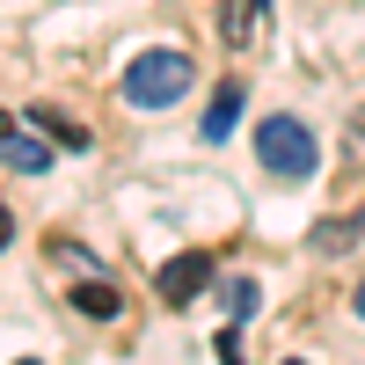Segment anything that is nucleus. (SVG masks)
Instances as JSON below:
<instances>
[{
	"mask_svg": "<svg viewBox=\"0 0 365 365\" xmlns=\"http://www.w3.org/2000/svg\"><path fill=\"white\" fill-rule=\"evenodd\" d=\"M256 161L278 175V182H307V175L322 168V146H314V132L299 125V117L278 110V117H263V125H256Z\"/></svg>",
	"mask_w": 365,
	"mask_h": 365,
	"instance_id": "f257e3e1",
	"label": "nucleus"
},
{
	"mask_svg": "<svg viewBox=\"0 0 365 365\" xmlns=\"http://www.w3.org/2000/svg\"><path fill=\"white\" fill-rule=\"evenodd\" d=\"M182 88H190V51H139L132 66H125V103L132 110H168Z\"/></svg>",
	"mask_w": 365,
	"mask_h": 365,
	"instance_id": "f03ea898",
	"label": "nucleus"
},
{
	"mask_svg": "<svg viewBox=\"0 0 365 365\" xmlns=\"http://www.w3.org/2000/svg\"><path fill=\"white\" fill-rule=\"evenodd\" d=\"M205 285H212V256H205V249H182V256H168V263L154 270V292L168 299V307H190Z\"/></svg>",
	"mask_w": 365,
	"mask_h": 365,
	"instance_id": "7ed1b4c3",
	"label": "nucleus"
},
{
	"mask_svg": "<svg viewBox=\"0 0 365 365\" xmlns=\"http://www.w3.org/2000/svg\"><path fill=\"white\" fill-rule=\"evenodd\" d=\"M22 125H37L51 146H73V154H88V146H96V132L73 125V117H66V110H51V103H29V110H22Z\"/></svg>",
	"mask_w": 365,
	"mask_h": 365,
	"instance_id": "20e7f679",
	"label": "nucleus"
},
{
	"mask_svg": "<svg viewBox=\"0 0 365 365\" xmlns=\"http://www.w3.org/2000/svg\"><path fill=\"white\" fill-rule=\"evenodd\" d=\"M234 125H241V81H220V96L205 110V139H227Z\"/></svg>",
	"mask_w": 365,
	"mask_h": 365,
	"instance_id": "39448f33",
	"label": "nucleus"
},
{
	"mask_svg": "<svg viewBox=\"0 0 365 365\" xmlns=\"http://www.w3.org/2000/svg\"><path fill=\"white\" fill-rule=\"evenodd\" d=\"M358 234H365V220H358V212H351V220H322V227H314L307 241H314V249H322V256H344V249H351V241H358Z\"/></svg>",
	"mask_w": 365,
	"mask_h": 365,
	"instance_id": "423d86ee",
	"label": "nucleus"
},
{
	"mask_svg": "<svg viewBox=\"0 0 365 365\" xmlns=\"http://www.w3.org/2000/svg\"><path fill=\"white\" fill-rule=\"evenodd\" d=\"M73 307H81L88 322H117V307H125V299H117V285H81Z\"/></svg>",
	"mask_w": 365,
	"mask_h": 365,
	"instance_id": "0eeeda50",
	"label": "nucleus"
},
{
	"mask_svg": "<svg viewBox=\"0 0 365 365\" xmlns=\"http://www.w3.org/2000/svg\"><path fill=\"white\" fill-rule=\"evenodd\" d=\"M220 299H227V314H234V322H241V314H256V278H227Z\"/></svg>",
	"mask_w": 365,
	"mask_h": 365,
	"instance_id": "6e6552de",
	"label": "nucleus"
},
{
	"mask_svg": "<svg viewBox=\"0 0 365 365\" xmlns=\"http://www.w3.org/2000/svg\"><path fill=\"white\" fill-rule=\"evenodd\" d=\"M8 161H15L22 175H37V168H44V146H37V139H22V132H15V139H8Z\"/></svg>",
	"mask_w": 365,
	"mask_h": 365,
	"instance_id": "1a4fd4ad",
	"label": "nucleus"
},
{
	"mask_svg": "<svg viewBox=\"0 0 365 365\" xmlns=\"http://www.w3.org/2000/svg\"><path fill=\"white\" fill-rule=\"evenodd\" d=\"M8 241H15V212L0 205V249H8Z\"/></svg>",
	"mask_w": 365,
	"mask_h": 365,
	"instance_id": "9d476101",
	"label": "nucleus"
},
{
	"mask_svg": "<svg viewBox=\"0 0 365 365\" xmlns=\"http://www.w3.org/2000/svg\"><path fill=\"white\" fill-rule=\"evenodd\" d=\"M15 132H22V125H15V117H8V110H0V146H8V139H15Z\"/></svg>",
	"mask_w": 365,
	"mask_h": 365,
	"instance_id": "9b49d317",
	"label": "nucleus"
},
{
	"mask_svg": "<svg viewBox=\"0 0 365 365\" xmlns=\"http://www.w3.org/2000/svg\"><path fill=\"white\" fill-rule=\"evenodd\" d=\"M358 314H365V285H358Z\"/></svg>",
	"mask_w": 365,
	"mask_h": 365,
	"instance_id": "f8f14e48",
	"label": "nucleus"
}]
</instances>
